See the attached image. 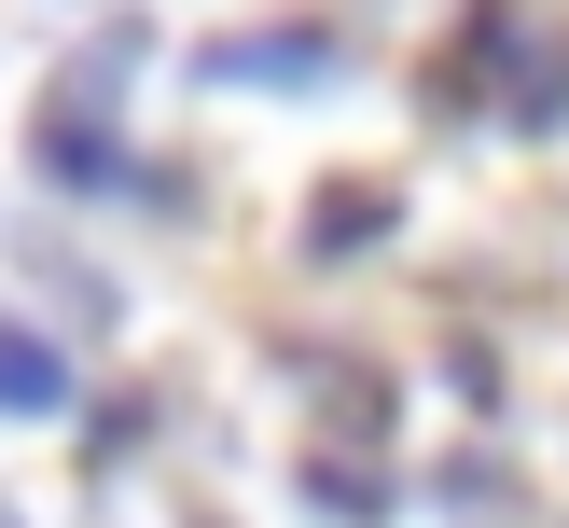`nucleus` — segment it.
<instances>
[{"label":"nucleus","mask_w":569,"mask_h":528,"mask_svg":"<svg viewBox=\"0 0 569 528\" xmlns=\"http://www.w3.org/2000/svg\"><path fill=\"white\" fill-rule=\"evenodd\" d=\"M389 237V195L376 181H333V209H306V250H320V265H333V250H376Z\"/></svg>","instance_id":"nucleus-4"},{"label":"nucleus","mask_w":569,"mask_h":528,"mask_svg":"<svg viewBox=\"0 0 569 528\" xmlns=\"http://www.w3.org/2000/svg\"><path fill=\"white\" fill-rule=\"evenodd\" d=\"M28 153H42V181H56V195H111V181H139V167H126V139H111V111H98V98H70V83L42 98Z\"/></svg>","instance_id":"nucleus-1"},{"label":"nucleus","mask_w":569,"mask_h":528,"mask_svg":"<svg viewBox=\"0 0 569 528\" xmlns=\"http://www.w3.org/2000/svg\"><path fill=\"white\" fill-rule=\"evenodd\" d=\"M194 83H264V98H306V83H333V28H237V42L194 56Z\"/></svg>","instance_id":"nucleus-2"},{"label":"nucleus","mask_w":569,"mask_h":528,"mask_svg":"<svg viewBox=\"0 0 569 528\" xmlns=\"http://www.w3.org/2000/svg\"><path fill=\"white\" fill-rule=\"evenodd\" d=\"M56 404H70V348L0 306V417H56Z\"/></svg>","instance_id":"nucleus-3"},{"label":"nucleus","mask_w":569,"mask_h":528,"mask_svg":"<svg viewBox=\"0 0 569 528\" xmlns=\"http://www.w3.org/2000/svg\"><path fill=\"white\" fill-rule=\"evenodd\" d=\"M0 528H14V515H0Z\"/></svg>","instance_id":"nucleus-6"},{"label":"nucleus","mask_w":569,"mask_h":528,"mask_svg":"<svg viewBox=\"0 0 569 528\" xmlns=\"http://www.w3.org/2000/svg\"><path fill=\"white\" fill-rule=\"evenodd\" d=\"M306 500H333V515H376V472H348V459H306Z\"/></svg>","instance_id":"nucleus-5"}]
</instances>
